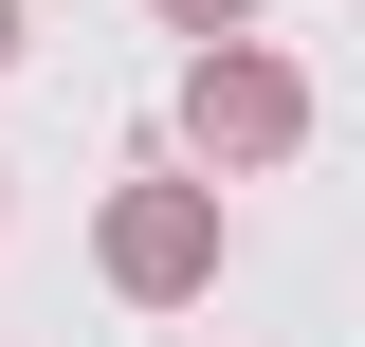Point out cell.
<instances>
[{"label":"cell","instance_id":"obj_3","mask_svg":"<svg viewBox=\"0 0 365 347\" xmlns=\"http://www.w3.org/2000/svg\"><path fill=\"white\" fill-rule=\"evenodd\" d=\"M165 37H256V0H146Z\"/></svg>","mask_w":365,"mask_h":347},{"label":"cell","instance_id":"obj_2","mask_svg":"<svg viewBox=\"0 0 365 347\" xmlns=\"http://www.w3.org/2000/svg\"><path fill=\"white\" fill-rule=\"evenodd\" d=\"M91 274H110L128 311H201V293H220V183H110Z\"/></svg>","mask_w":365,"mask_h":347},{"label":"cell","instance_id":"obj_4","mask_svg":"<svg viewBox=\"0 0 365 347\" xmlns=\"http://www.w3.org/2000/svg\"><path fill=\"white\" fill-rule=\"evenodd\" d=\"M0 55H19V0H0Z\"/></svg>","mask_w":365,"mask_h":347},{"label":"cell","instance_id":"obj_1","mask_svg":"<svg viewBox=\"0 0 365 347\" xmlns=\"http://www.w3.org/2000/svg\"><path fill=\"white\" fill-rule=\"evenodd\" d=\"M182 146H201V183L292 165V146H311V74H292L274 37H201L182 55Z\"/></svg>","mask_w":365,"mask_h":347}]
</instances>
